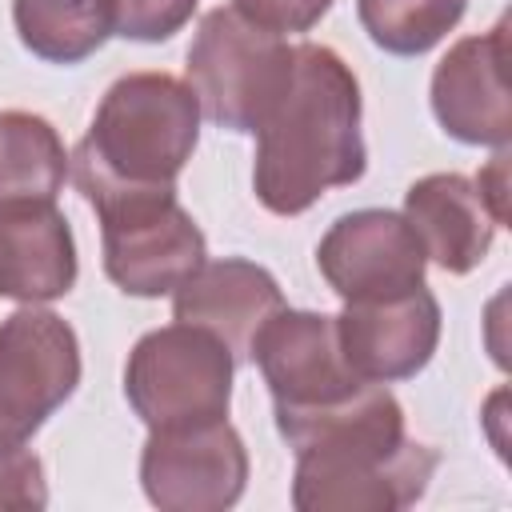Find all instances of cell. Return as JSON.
Segmentation results:
<instances>
[{
  "label": "cell",
  "instance_id": "1",
  "mask_svg": "<svg viewBox=\"0 0 512 512\" xmlns=\"http://www.w3.org/2000/svg\"><path fill=\"white\" fill-rule=\"evenodd\" d=\"M276 428L296 452L292 508L300 512H400L436 472V452L404 432L400 400L372 380Z\"/></svg>",
  "mask_w": 512,
  "mask_h": 512
},
{
  "label": "cell",
  "instance_id": "2",
  "mask_svg": "<svg viewBox=\"0 0 512 512\" xmlns=\"http://www.w3.org/2000/svg\"><path fill=\"white\" fill-rule=\"evenodd\" d=\"M360 112V80L344 56L328 44H296L292 80L256 128V200L276 216H300L328 188L356 184L368 168Z\"/></svg>",
  "mask_w": 512,
  "mask_h": 512
},
{
  "label": "cell",
  "instance_id": "3",
  "mask_svg": "<svg viewBox=\"0 0 512 512\" xmlns=\"http://www.w3.org/2000/svg\"><path fill=\"white\" fill-rule=\"evenodd\" d=\"M196 140V92L168 72H128L104 92L68 168L88 204L120 192L176 188Z\"/></svg>",
  "mask_w": 512,
  "mask_h": 512
},
{
  "label": "cell",
  "instance_id": "4",
  "mask_svg": "<svg viewBox=\"0 0 512 512\" xmlns=\"http://www.w3.org/2000/svg\"><path fill=\"white\" fill-rule=\"evenodd\" d=\"M200 116L228 132H252L292 80V44L240 16L232 4L204 12L184 64Z\"/></svg>",
  "mask_w": 512,
  "mask_h": 512
},
{
  "label": "cell",
  "instance_id": "5",
  "mask_svg": "<svg viewBox=\"0 0 512 512\" xmlns=\"http://www.w3.org/2000/svg\"><path fill=\"white\" fill-rule=\"evenodd\" d=\"M236 356L196 324L144 332L124 364V396L148 428H188L224 420L232 404Z\"/></svg>",
  "mask_w": 512,
  "mask_h": 512
},
{
  "label": "cell",
  "instance_id": "6",
  "mask_svg": "<svg viewBox=\"0 0 512 512\" xmlns=\"http://www.w3.org/2000/svg\"><path fill=\"white\" fill-rule=\"evenodd\" d=\"M92 208L104 236V272L128 296H168L208 256V240L176 200V188L120 192Z\"/></svg>",
  "mask_w": 512,
  "mask_h": 512
},
{
  "label": "cell",
  "instance_id": "7",
  "mask_svg": "<svg viewBox=\"0 0 512 512\" xmlns=\"http://www.w3.org/2000/svg\"><path fill=\"white\" fill-rule=\"evenodd\" d=\"M80 384V340L48 308L0 320V452L24 448Z\"/></svg>",
  "mask_w": 512,
  "mask_h": 512
},
{
  "label": "cell",
  "instance_id": "8",
  "mask_svg": "<svg viewBox=\"0 0 512 512\" xmlns=\"http://www.w3.org/2000/svg\"><path fill=\"white\" fill-rule=\"evenodd\" d=\"M248 360L260 368V376L272 392L276 424L332 408L368 384L344 360L336 316H328V312H308V308L284 304L256 332Z\"/></svg>",
  "mask_w": 512,
  "mask_h": 512
},
{
  "label": "cell",
  "instance_id": "9",
  "mask_svg": "<svg viewBox=\"0 0 512 512\" xmlns=\"http://www.w3.org/2000/svg\"><path fill=\"white\" fill-rule=\"evenodd\" d=\"M140 484L160 512H224L244 496L248 448L228 416L188 428H148Z\"/></svg>",
  "mask_w": 512,
  "mask_h": 512
},
{
  "label": "cell",
  "instance_id": "10",
  "mask_svg": "<svg viewBox=\"0 0 512 512\" xmlns=\"http://www.w3.org/2000/svg\"><path fill=\"white\" fill-rule=\"evenodd\" d=\"M324 284L348 300H388L424 284L428 256L400 212L356 208L344 212L316 244Z\"/></svg>",
  "mask_w": 512,
  "mask_h": 512
},
{
  "label": "cell",
  "instance_id": "11",
  "mask_svg": "<svg viewBox=\"0 0 512 512\" xmlns=\"http://www.w3.org/2000/svg\"><path fill=\"white\" fill-rule=\"evenodd\" d=\"M508 20H496L480 36L456 40L432 72V112L440 128L460 144L508 148L512 104H508Z\"/></svg>",
  "mask_w": 512,
  "mask_h": 512
},
{
  "label": "cell",
  "instance_id": "12",
  "mask_svg": "<svg viewBox=\"0 0 512 512\" xmlns=\"http://www.w3.org/2000/svg\"><path fill=\"white\" fill-rule=\"evenodd\" d=\"M336 332L360 380L396 384L432 360L440 344V304L424 284L388 300H348Z\"/></svg>",
  "mask_w": 512,
  "mask_h": 512
},
{
  "label": "cell",
  "instance_id": "13",
  "mask_svg": "<svg viewBox=\"0 0 512 512\" xmlns=\"http://www.w3.org/2000/svg\"><path fill=\"white\" fill-rule=\"evenodd\" d=\"M280 308H284V292L276 276L264 264L240 256L204 260L172 292V316L224 340L236 360H248L256 332Z\"/></svg>",
  "mask_w": 512,
  "mask_h": 512
},
{
  "label": "cell",
  "instance_id": "14",
  "mask_svg": "<svg viewBox=\"0 0 512 512\" xmlns=\"http://www.w3.org/2000/svg\"><path fill=\"white\" fill-rule=\"evenodd\" d=\"M400 216L412 224L424 256L432 264H440L444 272H452V276L472 272L488 256L492 236L500 228V220L492 216L476 180H468L464 172H428V176H420L404 192V212Z\"/></svg>",
  "mask_w": 512,
  "mask_h": 512
},
{
  "label": "cell",
  "instance_id": "15",
  "mask_svg": "<svg viewBox=\"0 0 512 512\" xmlns=\"http://www.w3.org/2000/svg\"><path fill=\"white\" fill-rule=\"evenodd\" d=\"M76 272V240L56 200L0 208V296L48 304L72 292Z\"/></svg>",
  "mask_w": 512,
  "mask_h": 512
},
{
  "label": "cell",
  "instance_id": "16",
  "mask_svg": "<svg viewBox=\"0 0 512 512\" xmlns=\"http://www.w3.org/2000/svg\"><path fill=\"white\" fill-rule=\"evenodd\" d=\"M68 176V152L52 120L0 108V208L56 200Z\"/></svg>",
  "mask_w": 512,
  "mask_h": 512
},
{
  "label": "cell",
  "instance_id": "17",
  "mask_svg": "<svg viewBox=\"0 0 512 512\" xmlns=\"http://www.w3.org/2000/svg\"><path fill=\"white\" fill-rule=\"evenodd\" d=\"M20 44L48 64H80L112 36V0H12Z\"/></svg>",
  "mask_w": 512,
  "mask_h": 512
},
{
  "label": "cell",
  "instance_id": "18",
  "mask_svg": "<svg viewBox=\"0 0 512 512\" xmlns=\"http://www.w3.org/2000/svg\"><path fill=\"white\" fill-rule=\"evenodd\" d=\"M468 0H356L368 40L392 56H424L464 16Z\"/></svg>",
  "mask_w": 512,
  "mask_h": 512
},
{
  "label": "cell",
  "instance_id": "19",
  "mask_svg": "<svg viewBox=\"0 0 512 512\" xmlns=\"http://www.w3.org/2000/svg\"><path fill=\"white\" fill-rule=\"evenodd\" d=\"M200 0H112V32L140 44H160L176 36Z\"/></svg>",
  "mask_w": 512,
  "mask_h": 512
},
{
  "label": "cell",
  "instance_id": "20",
  "mask_svg": "<svg viewBox=\"0 0 512 512\" xmlns=\"http://www.w3.org/2000/svg\"><path fill=\"white\" fill-rule=\"evenodd\" d=\"M48 504V484H44V464L28 448L0 452V508H44Z\"/></svg>",
  "mask_w": 512,
  "mask_h": 512
},
{
  "label": "cell",
  "instance_id": "21",
  "mask_svg": "<svg viewBox=\"0 0 512 512\" xmlns=\"http://www.w3.org/2000/svg\"><path fill=\"white\" fill-rule=\"evenodd\" d=\"M240 16L268 32H308L320 24V16L332 8V0H232Z\"/></svg>",
  "mask_w": 512,
  "mask_h": 512
},
{
  "label": "cell",
  "instance_id": "22",
  "mask_svg": "<svg viewBox=\"0 0 512 512\" xmlns=\"http://www.w3.org/2000/svg\"><path fill=\"white\" fill-rule=\"evenodd\" d=\"M476 188L488 200L492 216L504 224L508 220V148H496V156L488 160V168L476 176Z\"/></svg>",
  "mask_w": 512,
  "mask_h": 512
}]
</instances>
